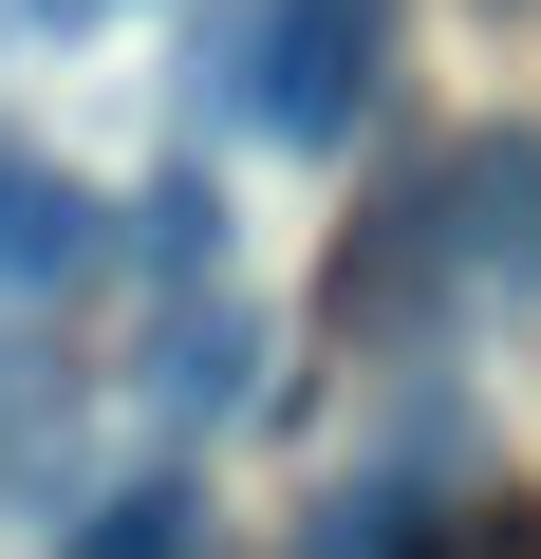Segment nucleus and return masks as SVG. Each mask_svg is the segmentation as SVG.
<instances>
[{
    "instance_id": "nucleus-5",
    "label": "nucleus",
    "mask_w": 541,
    "mask_h": 559,
    "mask_svg": "<svg viewBox=\"0 0 541 559\" xmlns=\"http://www.w3.org/2000/svg\"><path fill=\"white\" fill-rule=\"evenodd\" d=\"M187 540H205V503H187V466H131L113 503H75V540H57V559H187Z\"/></svg>"
},
{
    "instance_id": "nucleus-4",
    "label": "nucleus",
    "mask_w": 541,
    "mask_h": 559,
    "mask_svg": "<svg viewBox=\"0 0 541 559\" xmlns=\"http://www.w3.org/2000/svg\"><path fill=\"white\" fill-rule=\"evenodd\" d=\"M113 261L168 280V299H205V280H224V187L205 168H150V205H113Z\"/></svg>"
},
{
    "instance_id": "nucleus-6",
    "label": "nucleus",
    "mask_w": 541,
    "mask_h": 559,
    "mask_svg": "<svg viewBox=\"0 0 541 559\" xmlns=\"http://www.w3.org/2000/svg\"><path fill=\"white\" fill-rule=\"evenodd\" d=\"M150 392H168V411H224V392H243V318H168Z\"/></svg>"
},
{
    "instance_id": "nucleus-1",
    "label": "nucleus",
    "mask_w": 541,
    "mask_h": 559,
    "mask_svg": "<svg viewBox=\"0 0 541 559\" xmlns=\"http://www.w3.org/2000/svg\"><path fill=\"white\" fill-rule=\"evenodd\" d=\"M374 75H392V0H261L243 57H224V112L281 131V150H355Z\"/></svg>"
},
{
    "instance_id": "nucleus-3",
    "label": "nucleus",
    "mask_w": 541,
    "mask_h": 559,
    "mask_svg": "<svg viewBox=\"0 0 541 559\" xmlns=\"http://www.w3.org/2000/svg\"><path fill=\"white\" fill-rule=\"evenodd\" d=\"M113 242V205L75 187V168H38V150H0V299H57V280Z\"/></svg>"
},
{
    "instance_id": "nucleus-7",
    "label": "nucleus",
    "mask_w": 541,
    "mask_h": 559,
    "mask_svg": "<svg viewBox=\"0 0 541 559\" xmlns=\"http://www.w3.org/2000/svg\"><path fill=\"white\" fill-rule=\"evenodd\" d=\"M392 559H541V503H467V522H411Z\"/></svg>"
},
{
    "instance_id": "nucleus-2",
    "label": "nucleus",
    "mask_w": 541,
    "mask_h": 559,
    "mask_svg": "<svg viewBox=\"0 0 541 559\" xmlns=\"http://www.w3.org/2000/svg\"><path fill=\"white\" fill-rule=\"evenodd\" d=\"M448 261H467V168H392L374 224H355V261H337V336H411L448 299Z\"/></svg>"
}]
</instances>
